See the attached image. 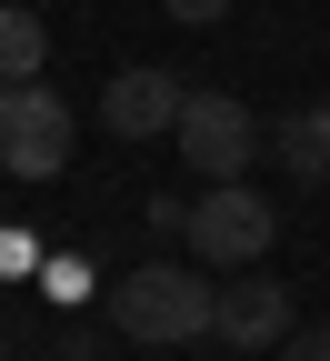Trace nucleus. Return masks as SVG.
Instances as JSON below:
<instances>
[{"mask_svg":"<svg viewBox=\"0 0 330 361\" xmlns=\"http://www.w3.org/2000/svg\"><path fill=\"white\" fill-rule=\"evenodd\" d=\"M110 331L140 341V351L201 341V331H220V291L201 281V261H140V271H120V291H110Z\"/></svg>","mask_w":330,"mask_h":361,"instance_id":"1","label":"nucleus"},{"mask_svg":"<svg viewBox=\"0 0 330 361\" xmlns=\"http://www.w3.org/2000/svg\"><path fill=\"white\" fill-rule=\"evenodd\" d=\"M170 141H180V161H191L201 180H241V171L260 161V121H250L241 90H191Z\"/></svg>","mask_w":330,"mask_h":361,"instance_id":"2","label":"nucleus"},{"mask_svg":"<svg viewBox=\"0 0 330 361\" xmlns=\"http://www.w3.org/2000/svg\"><path fill=\"white\" fill-rule=\"evenodd\" d=\"M270 241H280V221H270V201L250 191V180H210V191H201V211H191V261L250 271Z\"/></svg>","mask_w":330,"mask_h":361,"instance_id":"3","label":"nucleus"},{"mask_svg":"<svg viewBox=\"0 0 330 361\" xmlns=\"http://www.w3.org/2000/svg\"><path fill=\"white\" fill-rule=\"evenodd\" d=\"M70 101L61 90H40V80H20L11 101H0V171H20V180H51V171H70Z\"/></svg>","mask_w":330,"mask_h":361,"instance_id":"4","label":"nucleus"},{"mask_svg":"<svg viewBox=\"0 0 330 361\" xmlns=\"http://www.w3.org/2000/svg\"><path fill=\"white\" fill-rule=\"evenodd\" d=\"M180 90L170 71H151V61H130V71H110V90H101V121H110V141H160V130H180Z\"/></svg>","mask_w":330,"mask_h":361,"instance_id":"5","label":"nucleus"},{"mask_svg":"<svg viewBox=\"0 0 330 361\" xmlns=\"http://www.w3.org/2000/svg\"><path fill=\"white\" fill-rule=\"evenodd\" d=\"M220 341H241V351H280V341H291V291H280L270 271L230 281V291H220Z\"/></svg>","mask_w":330,"mask_h":361,"instance_id":"6","label":"nucleus"},{"mask_svg":"<svg viewBox=\"0 0 330 361\" xmlns=\"http://www.w3.org/2000/svg\"><path fill=\"white\" fill-rule=\"evenodd\" d=\"M270 161L291 171V180H330V101L291 111V121H270Z\"/></svg>","mask_w":330,"mask_h":361,"instance_id":"7","label":"nucleus"},{"mask_svg":"<svg viewBox=\"0 0 330 361\" xmlns=\"http://www.w3.org/2000/svg\"><path fill=\"white\" fill-rule=\"evenodd\" d=\"M40 61H51V30H40V11L0 0V80H40Z\"/></svg>","mask_w":330,"mask_h":361,"instance_id":"8","label":"nucleus"},{"mask_svg":"<svg viewBox=\"0 0 330 361\" xmlns=\"http://www.w3.org/2000/svg\"><path fill=\"white\" fill-rule=\"evenodd\" d=\"M160 11H170L180 30H210V20H230V0H160Z\"/></svg>","mask_w":330,"mask_h":361,"instance_id":"9","label":"nucleus"},{"mask_svg":"<svg viewBox=\"0 0 330 361\" xmlns=\"http://www.w3.org/2000/svg\"><path fill=\"white\" fill-rule=\"evenodd\" d=\"M280 361H330V331H291V341H280Z\"/></svg>","mask_w":330,"mask_h":361,"instance_id":"10","label":"nucleus"},{"mask_svg":"<svg viewBox=\"0 0 330 361\" xmlns=\"http://www.w3.org/2000/svg\"><path fill=\"white\" fill-rule=\"evenodd\" d=\"M11 90H20V80H0V101H11Z\"/></svg>","mask_w":330,"mask_h":361,"instance_id":"11","label":"nucleus"}]
</instances>
